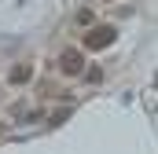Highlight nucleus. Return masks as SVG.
I'll return each instance as SVG.
<instances>
[{
	"label": "nucleus",
	"mask_w": 158,
	"mask_h": 154,
	"mask_svg": "<svg viewBox=\"0 0 158 154\" xmlns=\"http://www.w3.org/2000/svg\"><path fill=\"white\" fill-rule=\"evenodd\" d=\"M114 40H118V30H114V26H88L85 48H88V51H103V48H110Z\"/></svg>",
	"instance_id": "1"
},
{
	"label": "nucleus",
	"mask_w": 158,
	"mask_h": 154,
	"mask_svg": "<svg viewBox=\"0 0 158 154\" xmlns=\"http://www.w3.org/2000/svg\"><path fill=\"white\" fill-rule=\"evenodd\" d=\"M59 70L66 77H81L85 74V51H81V48H66V51L59 55Z\"/></svg>",
	"instance_id": "2"
},
{
	"label": "nucleus",
	"mask_w": 158,
	"mask_h": 154,
	"mask_svg": "<svg viewBox=\"0 0 158 154\" xmlns=\"http://www.w3.org/2000/svg\"><path fill=\"white\" fill-rule=\"evenodd\" d=\"M30 77H33V66H30V63H19V66H11L7 81H11V84H26Z\"/></svg>",
	"instance_id": "3"
},
{
	"label": "nucleus",
	"mask_w": 158,
	"mask_h": 154,
	"mask_svg": "<svg viewBox=\"0 0 158 154\" xmlns=\"http://www.w3.org/2000/svg\"><path fill=\"white\" fill-rule=\"evenodd\" d=\"M74 22H77V26H92V22H96V15H92L88 7H81L77 15H74Z\"/></svg>",
	"instance_id": "4"
},
{
	"label": "nucleus",
	"mask_w": 158,
	"mask_h": 154,
	"mask_svg": "<svg viewBox=\"0 0 158 154\" xmlns=\"http://www.w3.org/2000/svg\"><path fill=\"white\" fill-rule=\"evenodd\" d=\"M85 81L99 84V81H103V70H99V66H88V70H85Z\"/></svg>",
	"instance_id": "5"
},
{
	"label": "nucleus",
	"mask_w": 158,
	"mask_h": 154,
	"mask_svg": "<svg viewBox=\"0 0 158 154\" xmlns=\"http://www.w3.org/2000/svg\"><path fill=\"white\" fill-rule=\"evenodd\" d=\"M66 117H70V110H59V114H52V125H63Z\"/></svg>",
	"instance_id": "6"
}]
</instances>
